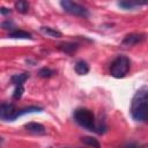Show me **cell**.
Instances as JSON below:
<instances>
[{
	"mask_svg": "<svg viewBox=\"0 0 148 148\" xmlns=\"http://www.w3.org/2000/svg\"><path fill=\"white\" fill-rule=\"evenodd\" d=\"M73 118L75 120L76 124H79L80 126L91 131V132H95V133H98V134H102L105 132L106 130V126L104 124V121H96L95 119V114L91 110L89 109H86V108H79L74 111L73 113Z\"/></svg>",
	"mask_w": 148,
	"mask_h": 148,
	"instance_id": "7a4b0ae2",
	"label": "cell"
},
{
	"mask_svg": "<svg viewBox=\"0 0 148 148\" xmlns=\"http://www.w3.org/2000/svg\"><path fill=\"white\" fill-rule=\"evenodd\" d=\"M24 128L35 134H45V127L39 123H28L24 125Z\"/></svg>",
	"mask_w": 148,
	"mask_h": 148,
	"instance_id": "ba28073f",
	"label": "cell"
},
{
	"mask_svg": "<svg viewBox=\"0 0 148 148\" xmlns=\"http://www.w3.org/2000/svg\"><path fill=\"white\" fill-rule=\"evenodd\" d=\"M130 112L135 121H148V88H140L133 96Z\"/></svg>",
	"mask_w": 148,
	"mask_h": 148,
	"instance_id": "6da1fadb",
	"label": "cell"
},
{
	"mask_svg": "<svg viewBox=\"0 0 148 148\" xmlns=\"http://www.w3.org/2000/svg\"><path fill=\"white\" fill-rule=\"evenodd\" d=\"M23 91H24L23 86H17V87H16V89H15V91H14V94H13V97H14L15 99L21 98V96L23 95Z\"/></svg>",
	"mask_w": 148,
	"mask_h": 148,
	"instance_id": "ac0fdd59",
	"label": "cell"
},
{
	"mask_svg": "<svg viewBox=\"0 0 148 148\" xmlns=\"http://www.w3.org/2000/svg\"><path fill=\"white\" fill-rule=\"evenodd\" d=\"M75 72L79 75H86L89 72V65L83 60H79L75 64Z\"/></svg>",
	"mask_w": 148,
	"mask_h": 148,
	"instance_id": "30bf717a",
	"label": "cell"
},
{
	"mask_svg": "<svg viewBox=\"0 0 148 148\" xmlns=\"http://www.w3.org/2000/svg\"><path fill=\"white\" fill-rule=\"evenodd\" d=\"M38 75H39L40 77H51V76H53V75H54V71H52V69H50V68L44 67V68L39 69Z\"/></svg>",
	"mask_w": 148,
	"mask_h": 148,
	"instance_id": "e0dca14e",
	"label": "cell"
},
{
	"mask_svg": "<svg viewBox=\"0 0 148 148\" xmlns=\"http://www.w3.org/2000/svg\"><path fill=\"white\" fill-rule=\"evenodd\" d=\"M146 36L143 34H128L124 37L121 44L124 46H133V45H136V44H140L145 40Z\"/></svg>",
	"mask_w": 148,
	"mask_h": 148,
	"instance_id": "5b68a950",
	"label": "cell"
},
{
	"mask_svg": "<svg viewBox=\"0 0 148 148\" xmlns=\"http://www.w3.org/2000/svg\"><path fill=\"white\" fill-rule=\"evenodd\" d=\"M40 31L44 32L45 35H47L50 37H54V38H59V37L62 36V34L59 30H56V29L50 28V27H42L40 28Z\"/></svg>",
	"mask_w": 148,
	"mask_h": 148,
	"instance_id": "7c38bea8",
	"label": "cell"
},
{
	"mask_svg": "<svg viewBox=\"0 0 148 148\" xmlns=\"http://www.w3.org/2000/svg\"><path fill=\"white\" fill-rule=\"evenodd\" d=\"M118 5L125 9H128V8H134L136 6H140V5H148V1H121Z\"/></svg>",
	"mask_w": 148,
	"mask_h": 148,
	"instance_id": "4fadbf2b",
	"label": "cell"
},
{
	"mask_svg": "<svg viewBox=\"0 0 148 148\" xmlns=\"http://www.w3.org/2000/svg\"><path fill=\"white\" fill-rule=\"evenodd\" d=\"M81 141H82L83 143H86L87 146H90V147H92V148H101L99 142H98L96 139H94V138L84 136V138H82V139H81Z\"/></svg>",
	"mask_w": 148,
	"mask_h": 148,
	"instance_id": "2e32d148",
	"label": "cell"
},
{
	"mask_svg": "<svg viewBox=\"0 0 148 148\" xmlns=\"http://www.w3.org/2000/svg\"><path fill=\"white\" fill-rule=\"evenodd\" d=\"M2 28L3 29H13V22L10 21H6L2 23Z\"/></svg>",
	"mask_w": 148,
	"mask_h": 148,
	"instance_id": "d6986e66",
	"label": "cell"
},
{
	"mask_svg": "<svg viewBox=\"0 0 148 148\" xmlns=\"http://www.w3.org/2000/svg\"><path fill=\"white\" fill-rule=\"evenodd\" d=\"M15 106L14 104L9 103H2L0 106V117L3 120H12V117L15 113Z\"/></svg>",
	"mask_w": 148,
	"mask_h": 148,
	"instance_id": "8992f818",
	"label": "cell"
},
{
	"mask_svg": "<svg viewBox=\"0 0 148 148\" xmlns=\"http://www.w3.org/2000/svg\"><path fill=\"white\" fill-rule=\"evenodd\" d=\"M43 110V108L40 106H36V105H31V106H28V108H23L21 110H16L14 116L12 117V120L16 119L17 117H21L23 114H27V113H32V112H40Z\"/></svg>",
	"mask_w": 148,
	"mask_h": 148,
	"instance_id": "52a82bcc",
	"label": "cell"
},
{
	"mask_svg": "<svg viewBox=\"0 0 148 148\" xmlns=\"http://www.w3.org/2000/svg\"><path fill=\"white\" fill-rule=\"evenodd\" d=\"M59 49L66 53H73L74 51H76L77 49V44H74V43H64V44H60Z\"/></svg>",
	"mask_w": 148,
	"mask_h": 148,
	"instance_id": "9a60e30c",
	"label": "cell"
},
{
	"mask_svg": "<svg viewBox=\"0 0 148 148\" xmlns=\"http://www.w3.org/2000/svg\"><path fill=\"white\" fill-rule=\"evenodd\" d=\"M139 148H148V143H146V145H142V146H140Z\"/></svg>",
	"mask_w": 148,
	"mask_h": 148,
	"instance_id": "7402d4cb",
	"label": "cell"
},
{
	"mask_svg": "<svg viewBox=\"0 0 148 148\" xmlns=\"http://www.w3.org/2000/svg\"><path fill=\"white\" fill-rule=\"evenodd\" d=\"M15 8H16L17 12H20L22 14H25L29 10V2L28 1H24V0L17 1V2H15Z\"/></svg>",
	"mask_w": 148,
	"mask_h": 148,
	"instance_id": "5bb4252c",
	"label": "cell"
},
{
	"mask_svg": "<svg viewBox=\"0 0 148 148\" xmlns=\"http://www.w3.org/2000/svg\"><path fill=\"white\" fill-rule=\"evenodd\" d=\"M121 148H136V145L134 142H131V143H126L125 146H123Z\"/></svg>",
	"mask_w": 148,
	"mask_h": 148,
	"instance_id": "ffe728a7",
	"label": "cell"
},
{
	"mask_svg": "<svg viewBox=\"0 0 148 148\" xmlns=\"http://www.w3.org/2000/svg\"><path fill=\"white\" fill-rule=\"evenodd\" d=\"M8 37L10 38H23V39H30L31 35L24 30H13L8 34Z\"/></svg>",
	"mask_w": 148,
	"mask_h": 148,
	"instance_id": "8fae6325",
	"label": "cell"
},
{
	"mask_svg": "<svg viewBox=\"0 0 148 148\" xmlns=\"http://www.w3.org/2000/svg\"><path fill=\"white\" fill-rule=\"evenodd\" d=\"M29 79V73H21V74H15L12 76V83H14L16 87L17 86H23V83Z\"/></svg>",
	"mask_w": 148,
	"mask_h": 148,
	"instance_id": "9c48e42d",
	"label": "cell"
},
{
	"mask_svg": "<svg viewBox=\"0 0 148 148\" xmlns=\"http://www.w3.org/2000/svg\"><path fill=\"white\" fill-rule=\"evenodd\" d=\"M0 13H1L2 15H6V14H9V13H10V10H9L8 8H5V7H1V9H0Z\"/></svg>",
	"mask_w": 148,
	"mask_h": 148,
	"instance_id": "44dd1931",
	"label": "cell"
},
{
	"mask_svg": "<svg viewBox=\"0 0 148 148\" xmlns=\"http://www.w3.org/2000/svg\"><path fill=\"white\" fill-rule=\"evenodd\" d=\"M131 61L126 56H118L110 66V74L113 77H124L130 71Z\"/></svg>",
	"mask_w": 148,
	"mask_h": 148,
	"instance_id": "3957f363",
	"label": "cell"
},
{
	"mask_svg": "<svg viewBox=\"0 0 148 148\" xmlns=\"http://www.w3.org/2000/svg\"><path fill=\"white\" fill-rule=\"evenodd\" d=\"M60 6L64 8L65 12L75 15V16H80V17H88L89 16V12L86 7H83L82 5L77 3V2H73V1H68V0H64L60 2Z\"/></svg>",
	"mask_w": 148,
	"mask_h": 148,
	"instance_id": "277c9868",
	"label": "cell"
}]
</instances>
